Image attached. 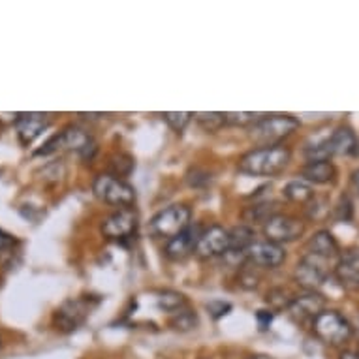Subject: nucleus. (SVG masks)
Masks as SVG:
<instances>
[{
	"label": "nucleus",
	"mask_w": 359,
	"mask_h": 359,
	"mask_svg": "<svg viewBox=\"0 0 359 359\" xmlns=\"http://www.w3.org/2000/svg\"><path fill=\"white\" fill-rule=\"evenodd\" d=\"M341 359H359L358 353H353V352H344L341 355Z\"/></svg>",
	"instance_id": "c756f323"
},
{
	"label": "nucleus",
	"mask_w": 359,
	"mask_h": 359,
	"mask_svg": "<svg viewBox=\"0 0 359 359\" xmlns=\"http://www.w3.org/2000/svg\"><path fill=\"white\" fill-rule=\"evenodd\" d=\"M15 245H18V239H15V237L10 236L8 231L0 230V254L12 252Z\"/></svg>",
	"instance_id": "cd10ccee"
},
{
	"label": "nucleus",
	"mask_w": 359,
	"mask_h": 359,
	"mask_svg": "<svg viewBox=\"0 0 359 359\" xmlns=\"http://www.w3.org/2000/svg\"><path fill=\"white\" fill-rule=\"evenodd\" d=\"M196 324H198V318H196V314L190 309H183V311L175 312L173 318H171V325L177 331H189L196 327Z\"/></svg>",
	"instance_id": "5701e85b"
},
{
	"label": "nucleus",
	"mask_w": 359,
	"mask_h": 359,
	"mask_svg": "<svg viewBox=\"0 0 359 359\" xmlns=\"http://www.w3.org/2000/svg\"><path fill=\"white\" fill-rule=\"evenodd\" d=\"M198 237H200V231L196 228H189L187 231H183L181 236L173 237L165 245V256L171 259H183L187 258L189 254H192L196 250V245H198Z\"/></svg>",
	"instance_id": "dca6fc26"
},
{
	"label": "nucleus",
	"mask_w": 359,
	"mask_h": 359,
	"mask_svg": "<svg viewBox=\"0 0 359 359\" xmlns=\"http://www.w3.org/2000/svg\"><path fill=\"white\" fill-rule=\"evenodd\" d=\"M0 177H2V170H0Z\"/></svg>",
	"instance_id": "473e14b6"
},
{
	"label": "nucleus",
	"mask_w": 359,
	"mask_h": 359,
	"mask_svg": "<svg viewBox=\"0 0 359 359\" xmlns=\"http://www.w3.org/2000/svg\"><path fill=\"white\" fill-rule=\"evenodd\" d=\"M98 305V301L93 297H76V299L65 301L62 305L55 311L53 324L62 333H72L88 318L90 311Z\"/></svg>",
	"instance_id": "0eeeda50"
},
{
	"label": "nucleus",
	"mask_w": 359,
	"mask_h": 359,
	"mask_svg": "<svg viewBox=\"0 0 359 359\" xmlns=\"http://www.w3.org/2000/svg\"><path fill=\"white\" fill-rule=\"evenodd\" d=\"M330 271V259H324L320 258V256L306 252L301 258L299 264H297V267H295L294 277L297 284H301L306 292H314V290L320 288L327 280Z\"/></svg>",
	"instance_id": "1a4fd4ad"
},
{
	"label": "nucleus",
	"mask_w": 359,
	"mask_h": 359,
	"mask_svg": "<svg viewBox=\"0 0 359 359\" xmlns=\"http://www.w3.org/2000/svg\"><path fill=\"white\" fill-rule=\"evenodd\" d=\"M190 220H192V209L184 203H175L162 209L156 212L149 224V231L151 236L158 237V239H173V237L181 236L183 231L190 228Z\"/></svg>",
	"instance_id": "20e7f679"
},
{
	"label": "nucleus",
	"mask_w": 359,
	"mask_h": 359,
	"mask_svg": "<svg viewBox=\"0 0 359 359\" xmlns=\"http://www.w3.org/2000/svg\"><path fill=\"white\" fill-rule=\"evenodd\" d=\"M301 179L311 184L335 183L337 168L331 160H327V162H306L301 170Z\"/></svg>",
	"instance_id": "a211bd4d"
},
{
	"label": "nucleus",
	"mask_w": 359,
	"mask_h": 359,
	"mask_svg": "<svg viewBox=\"0 0 359 359\" xmlns=\"http://www.w3.org/2000/svg\"><path fill=\"white\" fill-rule=\"evenodd\" d=\"M306 252L314 254V256H320V258L324 259H335L341 252V248H339V243L333 236H331L330 231H316L314 236L309 239L306 243Z\"/></svg>",
	"instance_id": "6ab92c4d"
},
{
	"label": "nucleus",
	"mask_w": 359,
	"mask_h": 359,
	"mask_svg": "<svg viewBox=\"0 0 359 359\" xmlns=\"http://www.w3.org/2000/svg\"><path fill=\"white\" fill-rule=\"evenodd\" d=\"M48 113H19L18 123H15V130H18V137L19 142H21V145L29 147L36 137L41 136V132L48 128Z\"/></svg>",
	"instance_id": "4468645a"
},
{
	"label": "nucleus",
	"mask_w": 359,
	"mask_h": 359,
	"mask_svg": "<svg viewBox=\"0 0 359 359\" xmlns=\"http://www.w3.org/2000/svg\"><path fill=\"white\" fill-rule=\"evenodd\" d=\"M224 121L226 124H239V126L250 124L252 126L258 121V115L256 113H224Z\"/></svg>",
	"instance_id": "bb28decb"
},
{
	"label": "nucleus",
	"mask_w": 359,
	"mask_h": 359,
	"mask_svg": "<svg viewBox=\"0 0 359 359\" xmlns=\"http://www.w3.org/2000/svg\"><path fill=\"white\" fill-rule=\"evenodd\" d=\"M248 359H273V358H269V355H262V353H258V355H252V358H248Z\"/></svg>",
	"instance_id": "2f4dec72"
},
{
	"label": "nucleus",
	"mask_w": 359,
	"mask_h": 359,
	"mask_svg": "<svg viewBox=\"0 0 359 359\" xmlns=\"http://www.w3.org/2000/svg\"><path fill=\"white\" fill-rule=\"evenodd\" d=\"M325 311V299L316 292H306V294L295 295L292 303L288 306L290 316L295 320V322H301V324H305V322H312L316 320L320 312Z\"/></svg>",
	"instance_id": "ddd939ff"
},
{
	"label": "nucleus",
	"mask_w": 359,
	"mask_h": 359,
	"mask_svg": "<svg viewBox=\"0 0 359 359\" xmlns=\"http://www.w3.org/2000/svg\"><path fill=\"white\" fill-rule=\"evenodd\" d=\"M327 145L333 156L341 154V156H352L359 153V142L355 134L346 126L337 128L330 137H327Z\"/></svg>",
	"instance_id": "f3484780"
},
{
	"label": "nucleus",
	"mask_w": 359,
	"mask_h": 359,
	"mask_svg": "<svg viewBox=\"0 0 359 359\" xmlns=\"http://www.w3.org/2000/svg\"><path fill=\"white\" fill-rule=\"evenodd\" d=\"M256 320H258L259 324V330H267L269 325H271V312L267 311H258V314H256Z\"/></svg>",
	"instance_id": "c85d7f7f"
},
{
	"label": "nucleus",
	"mask_w": 359,
	"mask_h": 359,
	"mask_svg": "<svg viewBox=\"0 0 359 359\" xmlns=\"http://www.w3.org/2000/svg\"><path fill=\"white\" fill-rule=\"evenodd\" d=\"M335 277L342 288L358 292L359 290V250H348L339 256L335 264Z\"/></svg>",
	"instance_id": "2eb2a0df"
},
{
	"label": "nucleus",
	"mask_w": 359,
	"mask_h": 359,
	"mask_svg": "<svg viewBox=\"0 0 359 359\" xmlns=\"http://www.w3.org/2000/svg\"><path fill=\"white\" fill-rule=\"evenodd\" d=\"M156 301H158L160 309L165 312H170V314H175V312L187 309V297H184L183 294H179V292H173V290H164V292H160Z\"/></svg>",
	"instance_id": "4be33fe9"
},
{
	"label": "nucleus",
	"mask_w": 359,
	"mask_h": 359,
	"mask_svg": "<svg viewBox=\"0 0 359 359\" xmlns=\"http://www.w3.org/2000/svg\"><path fill=\"white\" fill-rule=\"evenodd\" d=\"M245 259L256 269H277L286 262V250L277 243L256 241L247 250Z\"/></svg>",
	"instance_id": "f8f14e48"
},
{
	"label": "nucleus",
	"mask_w": 359,
	"mask_h": 359,
	"mask_svg": "<svg viewBox=\"0 0 359 359\" xmlns=\"http://www.w3.org/2000/svg\"><path fill=\"white\" fill-rule=\"evenodd\" d=\"M140 224V217L134 207H124V209H117L111 212L109 217L102 224V233L111 239V241H124L130 239L137 230Z\"/></svg>",
	"instance_id": "9d476101"
},
{
	"label": "nucleus",
	"mask_w": 359,
	"mask_h": 359,
	"mask_svg": "<svg viewBox=\"0 0 359 359\" xmlns=\"http://www.w3.org/2000/svg\"><path fill=\"white\" fill-rule=\"evenodd\" d=\"M264 233L265 241L277 243V245L297 241L305 233V222L292 215L277 212L264 224Z\"/></svg>",
	"instance_id": "6e6552de"
},
{
	"label": "nucleus",
	"mask_w": 359,
	"mask_h": 359,
	"mask_svg": "<svg viewBox=\"0 0 359 359\" xmlns=\"http://www.w3.org/2000/svg\"><path fill=\"white\" fill-rule=\"evenodd\" d=\"M284 198L292 203H299V205H306L311 203L316 196H314V190H312V184L303 181V179H295V181H290L286 187H284Z\"/></svg>",
	"instance_id": "aec40b11"
},
{
	"label": "nucleus",
	"mask_w": 359,
	"mask_h": 359,
	"mask_svg": "<svg viewBox=\"0 0 359 359\" xmlns=\"http://www.w3.org/2000/svg\"><path fill=\"white\" fill-rule=\"evenodd\" d=\"M254 230L248 226H237L230 231V250L228 254H239V256H247V250L252 247L254 243Z\"/></svg>",
	"instance_id": "412c9836"
},
{
	"label": "nucleus",
	"mask_w": 359,
	"mask_h": 359,
	"mask_svg": "<svg viewBox=\"0 0 359 359\" xmlns=\"http://www.w3.org/2000/svg\"><path fill=\"white\" fill-rule=\"evenodd\" d=\"M93 192L100 201L107 205L124 209L136 203V189L130 183H126L121 177H115L111 173H100L93 183Z\"/></svg>",
	"instance_id": "39448f33"
},
{
	"label": "nucleus",
	"mask_w": 359,
	"mask_h": 359,
	"mask_svg": "<svg viewBox=\"0 0 359 359\" xmlns=\"http://www.w3.org/2000/svg\"><path fill=\"white\" fill-rule=\"evenodd\" d=\"M96 142L95 137L88 134L87 130L79 128V126H66L62 132L49 140L43 149H40L36 154H51L57 151H70L76 153L81 160H93L96 154Z\"/></svg>",
	"instance_id": "7ed1b4c3"
},
{
	"label": "nucleus",
	"mask_w": 359,
	"mask_h": 359,
	"mask_svg": "<svg viewBox=\"0 0 359 359\" xmlns=\"http://www.w3.org/2000/svg\"><path fill=\"white\" fill-rule=\"evenodd\" d=\"M109 168H111V175L123 179V177L130 175V171L134 170V160L130 158L128 154H115Z\"/></svg>",
	"instance_id": "b1692460"
},
{
	"label": "nucleus",
	"mask_w": 359,
	"mask_h": 359,
	"mask_svg": "<svg viewBox=\"0 0 359 359\" xmlns=\"http://www.w3.org/2000/svg\"><path fill=\"white\" fill-rule=\"evenodd\" d=\"M299 126V121L294 115H265L250 126L248 134L259 147H269L283 145L284 140H288Z\"/></svg>",
	"instance_id": "f03ea898"
},
{
	"label": "nucleus",
	"mask_w": 359,
	"mask_h": 359,
	"mask_svg": "<svg viewBox=\"0 0 359 359\" xmlns=\"http://www.w3.org/2000/svg\"><path fill=\"white\" fill-rule=\"evenodd\" d=\"M292 160V151L286 145H269L258 147L243 154L239 160V171L245 175L254 177H273L283 173Z\"/></svg>",
	"instance_id": "f257e3e1"
},
{
	"label": "nucleus",
	"mask_w": 359,
	"mask_h": 359,
	"mask_svg": "<svg viewBox=\"0 0 359 359\" xmlns=\"http://www.w3.org/2000/svg\"><path fill=\"white\" fill-rule=\"evenodd\" d=\"M228 250H230V231L215 224L201 231L194 254L201 259H211L228 254Z\"/></svg>",
	"instance_id": "9b49d317"
},
{
	"label": "nucleus",
	"mask_w": 359,
	"mask_h": 359,
	"mask_svg": "<svg viewBox=\"0 0 359 359\" xmlns=\"http://www.w3.org/2000/svg\"><path fill=\"white\" fill-rule=\"evenodd\" d=\"M352 181H353V187L359 190V170L353 171V175H352Z\"/></svg>",
	"instance_id": "7c9ffc66"
},
{
	"label": "nucleus",
	"mask_w": 359,
	"mask_h": 359,
	"mask_svg": "<svg viewBox=\"0 0 359 359\" xmlns=\"http://www.w3.org/2000/svg\"><path fill=\"white\" fill-rule=\"evenodd\" d=\"M312 331L314 335L318 337L320 341L330 344V346H339L344 342L350 341L352 337V325L339 311H331L325 309L324 312H320L316 320L312 322Z\"/></svg>",
	"instance_id": "423d86ee"
},
{
	"label": "nucleus",
	"mask_w": 359,
	"mask_h": 359,
	"mask_svg": "<svg viewBox=\"0 0 359 359\" xmlns=\"http://www.w3.org/2000/svg\"><path fill=\"white\" fill-rule=\"evenodd\" d=\"M164 121L168 124H170L171 128L175 130V132H183L187 126H189V123L192 121V117H194V113H189V111H179V113H173V111H165L164 115Z\"/></svg>",
	"instance_id": "393cba45"
},
{
	"label": "nucleus",
	"mask_w": 359,
	"mask_h": 359,
	"mask_svg": "<svg viewBox=\"0 0 359 359\" xmlns=\"http://www.w3.org/2000/svg\"><path fill=\"white\" fill-rule=\"evenodd\" d=\"M194 117L207 132H215V130H218L220 126L226 124L224 113H194Z\"/></svg>",
	"instance_id": "a878e982"
}]
</instances>
